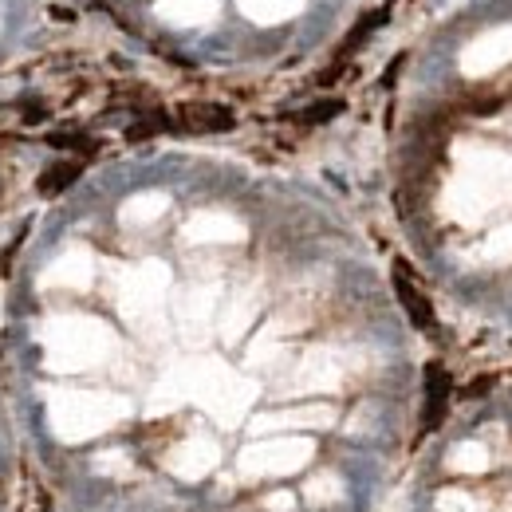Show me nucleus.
Segmentation results:
<instances>
[{
	"mask_svg": "<svg viewBox=\"0 0 512 512\" xmlns=\"http://www.w3.org/2000/svg\"><path fill=\"white\" fill-rule=\"evenodd\" d=\"M512 197V154L505 150H485V146H465L461 150V170L449 182L446 209L461 225L485 221L489 209Z\"/></svg>",
	"mask_w": 512,
	"mask_h": 512,
	"instance_id": "1",
	"label": "nucleus"
},
{
	"mask_svg": "<svg viewBox=\"0 0 512 512\" xmlns=\"http://www.w3.org/2000/svg\"><path fill=\"white\" fill-rule=\"evenodd\" d=\"M40 343H44V363L52 371H91L99 363L111 359L115 351V335L111 327L95 316H52L40 327Z\"/></svg>",
	"mask_w": 512,
	"mask_h": 512,
	"instance_id": "2",
	"label": "nucleus"
},
{
	"mask_svg": "<svg viewBox=\"0 0 512 512\" xmlns=\"http://www.w3.org/2000/svg\"><path fill=\"white\" fill-rule=\"evenodd\" d=\"M130 414L127 398L103 390H48V426L60 442H87L107 434Z\"/></svg>",
	"mask_w": 512,
	"mask_h": 512,
	"instance_id": "3",
	"label": "nucleus"
},
{
	"mask_svg": "<svg viewBox=\"0 0 512 512\" xmlns=\"http://www.w3.org/2000/svg\"><path fill=\"white\" fill-rule=\"evenodd\" d=\"M166 292H170V272H166V264H158V260H146V264H138V268H127V272L119 276V288H115L119 312H123L134 327H142V331H150V327L162 323Z\"/></svg>",
	"mask_w": 512,
	"mask_h": 512,
	"instance_id": "4",
	"label": "nucleus"
},
{
	"mask_svg": "<svg viewBox=\"0 0 512 512\" xmlns=\"http://www.w3.org/2000/svg\"><path fill=\"white\" fill-rule=\"evenodd\" d=\"M316 446L308 438H264L241 449V473L245 477H284L312 461Z\"/></svg>",
	"mask_w": 512,
	"mask_h": 512,
	"instance_id": "5",
	"label": "nucleus"
},
{
	"mask_svg": "<svg viewBox=\"0 0 512 512\" xmlns=\"http://www.w3.org/2000/svg\"><path fill=\"white\" fill-rule=\"evenodd\" d=\"M509 64H512V24H497V28L481 32L461 52V75L465 79H485V75H493V71H501V67Z\"/></svg>",
	"mask_w": 512,
	"mask_h": 512,
	"instance_id": "6",
	"label": "nucleus"
},
{
	"mask_svg": "<svg viewBox=\"0 0 512 512\" xmlns=\"http://www.w3.org/2000/svg\"><path fill=\"white\" fill-rule=\"evenodd\" d=\"M91 280H95V256L83 245L60 253L40 276L44 288H67V292H83V288H91Z\"/></svg>",
	"mask_w": 512,
	"mask_h": 512,
	"instance_id": "7",
	"label": "nucleus"
},
{
	"mask_svg": "<svg viewBox=\"0 0 512 512\" xmlns=\"http://www.w3.org/2000/svg\"><path fill=\"white\" fill-rule=\"evenodd\" d=\"M182 241H190V245H237V241H245V225L229 213H193L182 229Z\"/></svg>",
	"mask_w": 512,
	"mask_h": 512,
	"instance_id": "8",
	"label": "nucleus"
},
{
	"mask_svg": "<svg viewBox=\"0 0 512 512\" xmlns=\"http://www.w3.org/2000/svg\"><path fill=\"white\" fill-rule=\"evenodd\" d=\"M339 383H343V363H339V355H335V351H323V347L308 351V355L300 359L296 379H292L296 390H308V394L335 390Z\"/></svg>",
	"mask_w": 512,
	"mask_h": 512,
	"instance_id": "9",
	"label": "nucleus"
},
{
	"mask_svg": "<svg viewBox=\"0 0 512 512\" xmlns=\"http://www.w3.org/2000/svg\"><path fill=\"white\" fill-rule=\"evenodd\" d=\"M217 457L221 453H217V446L209 438H186V442H178L166 453V469L186 477V481H201L209 469H217Z\"/></svg>",
	"mask_w": 512,
	"mask_h": 512,
	"instance_id": "10",
	"label": "nucleus"
},
{
	"mask_svg": "<svg viewBox=\"0 0 512 512\" xmlns=\"http://www.w3.org/2000/svg\"><path fill=\"white\" fill-rule=\"evenodd\" d=\"M335 422V410L331 406H296V410H276V414H260L253 422L256 434H268V430H323Z\"/></svg>",
	"mask_w": 512,
	"mask_h": 512,
	"instance_id": "11",
	"label": "nucleus"
},
{
	"mask_svg": "<svg viewBox=\"0 0 512 512\" xmlns=\"http://www.w3.org/2000/svg\"><path fill=\"white\" fill-rule=\"evenodd\" d=\"M154 12L174 28H201L221 12V0H158Z\"/></svg>",
	"mask_w": 512,
	"mask_h": 512,
	"instance_id": "12",
	"label": "nucleus"
},
{
	"mask_svg": "<svg viewBox=\"0 0 512 512\" xmlns=\"http://www.w3.org/2000/svg\"><path fill=\"white\" fill-rule=\"evenodd\" d=\"M213 300H217V288H193L178 304V320L186 327V335H205V327L213 320Z\"/></svg>",
	"mask_w": 512,
	"mask_h": 512,
	"instance_id": "13",
	"label": "nucleus"
},
{
	"mask_svg": "<svg viewBox=\"0 0 512 512\" xmlns=\"http://www.w3.org/2000/svg\"><path fill=\"white\" fill-rule=\"evenodd\" d=\"M166 209H170V197L166 193H134L127 205L119 209V217H123V225H130V229L134 225L142 229V225H154Z\"/></svg>",
	"mask_w": 512,
	"mask_h": 512,
	"instance_id": "14",
	"label": "nucleus"
},
{
	"mask_svg": "<svg viewBox=\"0 0 512 512\" xmlns=\"http://www.w3.org/2000/svg\"><path fill=\"white\" fill-rule=\"evenodd\" d=\"M237 4L256 24H284V20L300 16L308 0H237Z\"/></svg>",
	"mask_w": 512,
	"mask_h": 512,
	"instance_id": "15",
	"label": "nucleus"
},
{
	"mask_svg": "<svg viewBox=\"0 0 512 512\" xmlns=\"http://www.w3.org/2000/svg\"><path fill=\"white\" fill-rule=\"evenodd\" d=\"M256 308H260L256 292H241V296H237V300L229 304V312H225V323H221V331H225V339H229V343L245 335V327L253 323Z\"/></svg>",
	"mask_w": 512,
	"mask_h": 512,
	"instance_id": "16",
	"label": "nucleus"
},
{
	"mask_svg": "<svg viewBox=\"0 0 512 512\" xmlns=\"http://www.w3.org/2000/svg\"><path fill=\"white\" fill-rule=\"evenodd\" d=\"M449 465L453 469H465V473H481L489 465V457H485V449L477 446V442H465V446H457L449 453Z\"/></svg>",
	"mask_w": 512,
	"mask_h": 512,
	"instance_id": "17",
	"label": "nucleus"
},
{
	"mask_svg": "<svg viewBox=\"0 0 512 512\" xmlns=\"http://www.w3.org/2000/svg\"><path fill=\"white\" fill-rule=\"evenodd\" d=\"M339 477H331V473H323V477H316L312 485H308V501L312 505H327V501H339Z\"/></svg>",
	"mask_w": 512,
	"mask_h": 512,
	"instance_id": "18",
	"label": "nucleus"
}]
</instances>
